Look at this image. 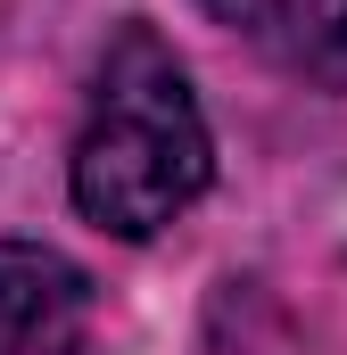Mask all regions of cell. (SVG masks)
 <instances>
[{
    "label": "cell",
    "mask_w": 347,
    "mask_h": 355,
    "mask_svg": "<svg viewBox=\"0 0 347 355\" xmlns=\"http://www.w3.org/2000/svg\"><path fill=\"white\" fill-rule=\"evenodd\" d=\"M207 182H215V141H207V116L190 99L182 58L149 25H124L99 58L91 116L67 157L75 207L116 240H149L198 207Z\"/></svg>",
    "instance_id": "cell-1"
},
{
    "label": "cell",
    "mask_w": 347,
    "mask_h": 355,
    "mask_svg": "<svg viewBox=\"0 0 347 355\" xmlns=\"http://www.w3.org/2000/svg\"><path fill=\"white\" fill-rule=\"evenodd\" d=\"M91 347V281L75 257L0 240V355H83Z\"/></svg>",
    "instance_id": "cell-2"
},
{
    "label": "cell",
    "mask_w": 347,
    "mask_h": 355,
    "mask_svg": "<svg viewBox=\"0 0 347 355\" xmlns=\"http://www.w3.org/2000/svg\"><path fill=\"white\" fill-rule=\"evenodd\" d=\"M215 25H232L281 75L347 91V0H198Z\"/></svg>",
    "instance_id": "cell-3"
}]
</instances>
